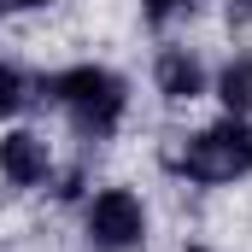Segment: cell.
<instances>
[{"label":"cell","mask_w":252,"mask_h":252,"mask_svg":"<svg viewBox=\"0 0 252 252\" xmlns=\"http://www.w3.org/2000/svg\"><path fill=\"white\" fill-rule=\"evenodd\" d=\"M30 100H35V76L18 59H0V124H12Z\"/></svg>","instance_id":"cell-7"},{"label":"cell","mask_w":252,"mask_h":252,"mask_svg":"<svg viewBox=\"0 0 252 252\" xmlns=\"http://www.w3.org/2000/svg\"><path fill=\"white\" fill-rule=\"evenodd\" d=\"M147 205L135 188H100L82 199V241L88 252H141L147 247Z\"/></svg>","instance_id":"cell-3"},{"label":"cell","mask_w":252,"mask_h":252,"mask_svg":"<svg viewBox=\"0 0 252 252\" xmlns=\"http://www.w3.org/2000/svg\"><path fill=\"white\" fill-rule=\"evenodd\" d=\"M211 94H217V106H223V112L252 118V53H235V59L223 64V70L211 76Z\"/></svg>","instance_id":"cell-6"},{"label":"cell","mask_w":252,"mask_h":252,"mask_svg":"<svg viewBox=\"0 0 252 252\" xmlns=\"http://www.w3.org/2000/svg\"><path fill=\"white\" fill-rule=\"evenodd\" d=\"M252 18V0H229V24H247Z\"/></svg>","instance_id":"cell-10"},{"label":"cell","mask_w":252,"mask_h":252,"mask_svg":"<svg viewBox=\"0 0 252 252\" xmlns=\"http://www.w3.org/2000/svg\"><path fill=\"white\" fill-rule=\"evenodd\" d=\"M41 6H53V0H0V18H12V12H41Z\"/></svg>","instance_id":"cell-9"},{"label":"cell","mask_w":252,"mask_h":252,"mask_svg":"<svg viewBox=\"0 0 252 252\" xmlns=\"http://www.w3.org/2000/svg\"><path fill=\"white\" fill-rule=\"evenodd\" d=\"M188 6L193 0H141V18H147L153 30H164V24H170L176 12H188Z\"/></svg>","instance_id":"cell-8"},{"label":"cell","mask_w":252,"mask_h":252,"mask_svg":"<svg viewBox=\"0 0 252 252\" xmlns=\"http://www.w3.org/2000/svg\"><path fill=\"white\" fill-rule=\"evenodd\" d=\"M153 88H158V100H170V106H188L199 94H211V70L199 64L193 47H158V59H153Z\"/></svg>","instance_id":"cell-5"},{"label":"cell","mask_w":252,"mask_h":252,"mask_svg":"<svg viewBox=\"0 0 252 252\" xmlns=\"http://www.w3.org/2000/svg\"><path fill=\"white\" fill-rule=\"evenodd\" d=\"M182 252H205V247H182Z\"/></svg>","instance_id":"cell-11"},{"label":"cell","mask_w":252,"mask_h":252,"mask_svg":"<svg viewBox=\"0 0 252 252\" xmlns=\"http://www.w3.org/2000/svg\"><path fill=\"white\" fill-rule=\"evenodd\" d=\"M35 100L53 106L82 147H100L129 118V76L112 70V64H94V59L59 64V70H41L35 76Z\"/></svg>","instance_id":"cell-1"},{"label":"cell","mask_w":252,"mask_h":252,"mask_svg":"<svg viewBox=\"0 0 252 252\" xmlns=\"http://www.w3.org/2000/svg\"><path fill=\"white\" fill-rule=\"evenodd\" d=\"M0 182L12 188H47L53 182V147L35 129H6L0 135Z\"/></svg>","instance_id":"cell-4"},{"label":"cell","mask_w":252,"mask_h":252,"mask_svg":"<svg viewBox=\"0 0 252 252\" xmlns=\"http://www.w3.org/2000/svg\"><path fill=\"white\" fill-rule=\"evenodd\" d=\"M164 170L176 182L193 188H229V182H247L252 176V118H211L193 135H176V147L164 153Z\"/></svg>","instance_id":"cell-2"}]
</instances>
